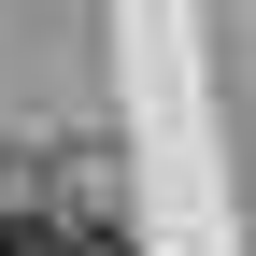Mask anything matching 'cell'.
I'll list each match as a JSON object with an SVG mask.
<instances>
[{
    "label": "cell",
    "mask_w": 256,
    "mask_h": 256,
    "mask_svg": "<svg viewBox=\"0 0 256 256\" xmlns=\"http://www.w3.org/2000/svg\"><path fill=\"white\" fill-rule=\"evenodd\" d=\"M0 256H72V228H43V214H0Z\"/></svg>",
    "instance_id": "cell-1"
}]
</instances>
